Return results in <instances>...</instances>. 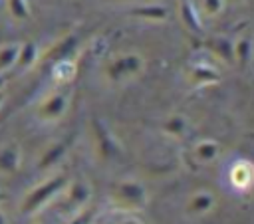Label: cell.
<instances>
[{"label": "cell", "instance_id": "obj_15", "mask_svg": "<svg viewBox=\"0 0 254 224\" xmlns=\"http://www.w3.org/2000/svg\"><path fill=\"white\" fill-rule=\"evenodd\" d=\"M163 133L171 139H183L187 133H189V119L185 115H179V113H173L169 115L163 125H161Z\"/></svg>", "mask_w": 254, "mask_h": 224}, {"label": "cell", "instance_id": "obj_23", "mask_svg": "<svg viewBox=\"0 0 254 224\" xmlns=\"http://www.w3.org/2000/svg\"><path fill=\"white\" fill-rule=\"evenodd\" d=\"M91 222H93V212L89 208H83L71 214L69 218H65V224H91Z\"/></svg>", "mask_w": 254, "mask_h": 224}, {"label": "cell", "instance_id": "obj_20", "mask_svg": "<svg viewBox=\"0 0 254 224\" xmlns=\"http://www.w3.org/2000/svg\"><path fill=\"white\" fill-rule=\"evenodd\" d=\"M18 50H20L18 42H10V44L0 46V73H8L12 67H16Z\"/></svg>", "mask_w": 254, "mask_h": 224}, {"label": "cell", "instance_id": "obj_27", "mask_svg": "<svg viewBox=\"0 0 254 224\" xmlns=\"http://www.w3.org/2000/svg\"><path fill=\"white\" fill-rule=\"evenodd\" d=\"M2 103H4V91L0 89V105H2Z\"/></svg>", "mask_w": 254, "mask_h": 224}, {"label": "cell", "instance_id": "obj_1", "mask_svg": "<svg viewBox=\"0 0 254 224\" xmlns=\"http://www.w3.org/2000/svg\"><path fill=\"white\" fill-rule=\"evenodd\" d=\"M67 174L64 172H56V174H50L48 178H44L42 182H38L24 198H22V204H20V212L26 214V216H34L36 212H40L44 206H48L60 192L62 188L67 184Z\"/></svg>", "mask_w": 254, "mask_h": 224}, {"label": "cell", "instance_id": "obj_2", "mask_svg": "<svg viewBox=\"0 0 254 224\" xmlns=\"http://www.w3.org/2000/svg\"><path fill=\"white\" fill-rule=\"evenodd\" d=\"M145 69V59L141 54L137 52H125L119 54L115 57H111L105 67H103V75L109 83H125L131 81L135 77H139Z\"/></svg>", "mask_w": 254, "mask_h": 224}, {"label": "cell", "instance_id": "obj_7", "mask_svg": "<svg viewBox=\"0 0 254 224\" xmlns=\"http://www.w3.org/2000/svg\"><path fill=\"white\" fill-rule=\"evenodd\" d=\"M67 149H69V137L50 143V145L40 153V159H38V163H36L38 170H52L54 167H58V165L62 163V159L65 157Z\"/></svg>", "mask_w": 254, "mask_h": 224}, {"label": "cell", "instance_id": "obj_22", "mask_svg": "<svg viewBox=\"0 0 254 224\" xmlns=\"http://www.w3.org/2000/svg\"><path fill=\"white\" fill-rule=\"evenodd\" d=\"M224 6H226L224 0H198V4H196L200 16H204V18H216V16H220L224 12Z\"/></svg>", "mask_w": 254, "mask_h": 224}, {"label": "cell", "instance_id": "obj_5", "mask_svg": "<svg viewBox=\"0 0 254 224\" xmlns=\"http://www.w3.org/2000/svg\"><path fill=\"white\" fill-rule=\"evenodd\" d=\"M91 137H93V149L99 161H113L121 155V145L117 141V137L111 133V129L105 125V121L101 119H93L91 121Z\"/></svg>", "mask_w": 254, "mask_h": 224}, {"label": "cell", "instance_id": "obj_6", "mask_svg": "<svg viewBox=\"0 0 254 224\" xmlns=\"http://www.w3.org/2000/svg\"><path fill=\"white\" fill-rule=\"evenodd\" d=\"M69 105V93L67 91H52L48 93L36 107V117L42 123H58Z\"/></svg>", "mask_w": 254, "mask_h": 224}, {"label": "cell", "instance_id": "obj_12", "mask_svg": "<svg viewBox=\"0 0 254 224\" xmlns=\"http://www.w3.org/2000/svg\"><path fill=\"white\" fill-rule=\"evenodd\" d=\"M230 182L244 190V188H250L254 184V165L248 163V161H236L232 167H230Z\"/></svg>", "mask_w": 254, "mask_h": 224}, {"label": "cell", "instance_id": "obj_24", "mask_svg": "<svg viewBox=\"0 0 254 224\" xmlns=\"http://www.w3.org/2000/svg\"><path fill=\"white\" fill-rule=\"evenodd\" d=\"M0 224H8V222H6V214H4L2 210H0Z\"/></svg>", "mask_w": 254, "mask_h": 224}, {"label": "cell", "instance_id": "obj_17", "mask_svg": "<svg viewBox=\"0 0 254 224\" xmlns=\"http://www.w3.org/2000/svg\"><path fill=\"white\" fill-rule=\"evenodd\" d=\"M218 153H220V145H218L214 139H202V141H198V143L194 145V151H192L194 159H196L198 163H202V165L212 163V161L218 157Z\"/></svg>", "mask_w": 254, "mask_h": 224}, {"label": "cell", "instance_id": "obj_10", "mask_svg": "<svg viewBox=\"0 0 254 224\" xmlns=\"http://www.w3.org/2000/svg\"><path fill=\"white\" fill-rule=\"evenodd\" d=\"M189 81L192 85H212V83H218L220 81V73L218 69H214V65L210 63H204V61H198V63H192L189 67V73H187Z\"/></svg>", "mask_w": 254, "mask_h": 224}, {"label": "cell", "instance_id": "obj_11", "mask_svg": "<svg viewBox=\"0 0 254 224\" xmlns=\"http://www.w3.org/2000/svg\"><path fill=\"white\" fill-rule=\"evenodd\" d=\"M131 16L145 20V22H165L169 18V10L165 4L147 2V4H139V6L131 8Z\"/></svg>", "mask_w": 254, "mask_h": 224}, {"label": "cell", "instance_id": "obj_25", "mask_svg": "<svg viewBox=\"0 0 254 224\" xmlns=\"http://www.w3.org/2000/svg\"><path fill=\"white\" fill-rule=\"evenodd\" d=\"M4 83H6V79H4V73H0V89L4 87Z\"/></svg>", "mask_w": 254, "mask_h": 224}, {"label": "cell", "instance_id": "obj_3", "mask_svg": "<svg viewBox=\"0 0 254 224\" xmlns=\"http://www.w3.org/2000/svg\"><path fill=\"white\" fill-rule=\"evenodd\" d=\"M56 198H58L56 200L58 212L64 218H69L71 214L87 208L91 200V186L81 178H73V180H67V184L62 188V192Z\"/></svg>", "mask_w": 254, "mask_h": 224}, {"label": "cell", "instance_id": "obj_14", "mask_svg": "<svg viewBox=\"0 0 254 224\" xmlns=\"http://www.w3.org/2000/svg\"><path fill=\"white\" fill-rule=\"evenodd\" d=\"M208 50H210V54L216 59H220L224 63H234V42L230 38H226V36H214V38H210Z\"/></svg>", "mask_w": 254, "mask_h": 224}, {"label": "cell", "instance_id": "obj_21", "mask_svg": "<svg viewBox=\"0 0 254 224\" xmlns=\"http://www.w3.org/2000/svg\"><path fill=\"white\" fill-rule=\"evenodd\" d=\"M6 8H8V14L18 20V22H24L30 18V4L28 0H6Z\"/></svg>", "mask_w": 254, "mask_h": 224}, {"label": "cell", "instance_id": "obj_16", "mask_svg": "<svg viewBox=\"0 0 254 224\" xmlns=\"http://www.w3.org/2000/svg\"><path fill=\"white\" fill-rule=\"evenodd\" d=\"M40 59V48L36 42H24L20 44V50H18V59H16V67L26 71L30 69L32 65H36Z\"/></svg>", "mask_w": 254, "mask_h": 224}, {"label": "cell", "instance_id": "obj_19", "mask_svg": "<svg viewBox=\"0 0 254 224\" xmlns=\"http://www.w3.org/2000/svg\"><path fill=\"white\" fill-rule=\"evenodd\" d=\"M73 75H75V63L69 57H64V59L54 61V65H52V77H54V81L67 83V81L73 79Z\"/></svg>", "mask_w": 254, "mask_h": 224}, {"label": "cell", "instance_id": "obj_13", "mask_svg": "<svg viewBox=\"0 0 254 224\" xmlns=\"http://www.w3.org/2000/svg\"><path fill=\"white\" fill-rule=\"evenodd\" d=\"M179 16L181 22L190 30V32H200L202 30V16L192 0H181L179 2Z\"/></svg>", "mask_w": 254, "mask_h": 224}, {"label": "cell", "instance_id": "obj_4", "mask_svg": "<svg viewBox=\"0 0 254 224\" xmlns=\"http://www.w3.org/2000/svg\"><path fill=\"white\" fill-rule=\"evenodd\" d=\"M111 200L125 210H141L147 206L149 192L137 178H121L111 188Z\"/></svg>", "mask_w": 254, "mask_h": 224}, {"label": "cell", "instance_id": "obj_26", "mask_svg": "<svg viewBox=\"0 0 254 224\" xmlns=\"http://www.w3.org/2000/svg\"><path fill=\"white\" fill-rule=\"evenodd\" d=\"M6 196H8V194H6V192L0 188V202H2V200H6Z\"/></svg>", "mask_w": 254, "mask_h": 224}, {"label": "cell", "instance_id": "obj_8", "mask_svg": "<svg viewBox=\"0 0 254 224\" xmlns=\"http://www.w3.org/2000/svg\"><path fill=\"white\" fill-rule=\"evenodd\" d=\"M216 204V196L208 190H196L192 192L189 198H187V204H185V210L187 214L190 216H204L208 214Z\"/></svg>", "mask_w": 254, "mask_h": 224}, {"label": "cell", "instance_id": "obj_9", "mask_svg": "<svg viewBox=\"0 0 254 224\" xmlns=\"http://www.w3.org/2000/svg\"><path fill=\"white\" fill-rule=\"evenodd\" d=\"M22 165V151L16 143L0 145V174H16Z\"/></svg>", "mask_w": 254, "mask_h": 224}, {"label": "cell", "instance_id": "obj_18", "mask_svg": "<svg viewBox=\"0 0 254 224\" xmlns=\"http://www.w3.org/2000/svg\"><path fill=\"white\" fill-rule=\"evenodd\" d=\"M252 54H254V44L248 36H242L234 42V63L238 67H246L252 59Z\"/></svg>", "mask_w": 254, "mask_h": 224}]
</instances>
